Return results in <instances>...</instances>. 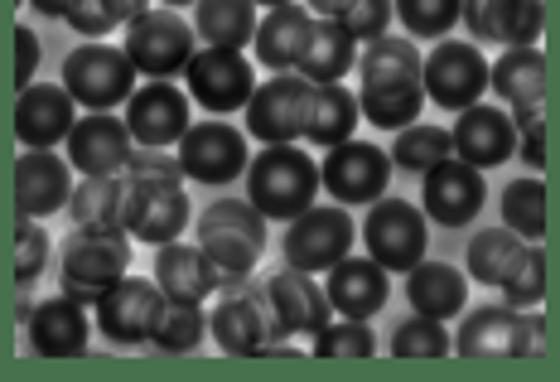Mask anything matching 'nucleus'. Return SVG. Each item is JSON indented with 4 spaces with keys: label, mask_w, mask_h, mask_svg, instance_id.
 <instances>
[{
    "label": "nucleus",
    "mask_w": 560,
    "mask_h": 382,
    "mask_svg": "<svg viewBox=\"0 0 560 382\" xmlns=\"http://www.w3.org/2000/svg\"><path fill=\"white\" fill-rule=\"evenodd\" d=\"M420 49L411 39H368L363 59H358V107L382 131H401L425 107V83H420Z\"/></svg>",
    "instance_id": "nucleus-1"
},
{
    "label": "nucleus",
    "mask_w": 560,
    "mask_h": 382,
    "mask_svg": "<svg viewBox=\"0 0 560 382\" xmlns=\"http://www.w3.org/2000/svg\"><path fill=\"white\" fill-rule=\"evenodd\" d=\"M208 334L223 354L237 358H261V354H290L280 349V329H276V310L271 291L256 286L252 276H223L213 300V315H208Z\"/></svg>",
    "instance_id": "nucleus-2"
},
{
    "label": "nucleus",
    "mask_w": 560,
    "mask_h": 382,
    "mask_svg": "<svg viewBox=\"0 0 560 382\" xmlns=\"http://www.w3.org/2000/svg\"><path fill=\"white\" fill-rule=\"evenodd\" d=\"M247 199L266 223H290L319 199V160L300 146H266L247 165Z\"/></svg>",
    "instance_id": "nucleus-3"
},
{
    "label": "nucleus",
    "mask_w": 560,
    "mask_h": 382,
    "mask_svg": "<svg viewBox=\"0 0 560 382\" xmlns=\"http://www.w3.org/2000/svg\"><path fill=\"white\" fill-rule=\"evenodd\" d=\"M131 271V238L126 228H73L58 247V281L78 305H97L116 281Z\"/></svg>",
    "instance_id": "nucleus-4"
},
{
    "label": "nucleus",
    "mask_w": 560,
    "mask_h": 382,
    "mask_svg": "<svg viewBox=\"0 0 560 382\" xmlns=\"http://www.w3.org/2000/svg\"><path fill=\"white\" fill-rule=\"evenodd\" d=\"M121 228L140 242H150V247L179 242V233L189 228V194H184V180L126 170V218H121Z\"/></svg>",
    "instance_id": "nucleus-5"
},
{
    "label": "nucleus",
    "mask_w": 560,
    "mask_h": 382,
    "mask_svg": "<svg viewBox=\"0 0 560 382\" xmlns=\"http://www.w3.org/2000/svg\"><path fill=\"white\" fill-rule=\"evenodd\" d=\"M198 247L228 276H247L266 252V218L252 208V199H218L198 218Z\"/></svg>",
    "instance_id": "nucleus-6"
},
{
    "label": "nucleus",
    "mask_w": 560,
    "mask_h": 382,
    "mask_svg": "<svg viewBox=\"0 0 560 382\" xmlns=\"http://www.w3.org/2000/svg\"><path fill=\"white\" fill-rule=\"evenodd\" d=\"M63 88L68 97L83 112H112L121 102H131L136 92V63L126 59V49H112V44H83L63 59Z\"/></svg>",
    "instance_id": "nucleus-7"
},
{
    "label": "nucleus",
    "mask_w": 560,
    "mask_h": 382,
    "mask_svg": "<svg viewBox=\"0 0 560 382\" xmlns=\"http://www.w3.org/2000/svg\"><path fill=\"white\" fill-rule=\"evenodd\" d=\"M454 349L469 354V358H527L546 349V320L532 310L517 305H478L469 320L459 324V339Z\"/></svg>",
    "instance_id": "nucleus-8"
},
{
    "label": "nucleus",
    "mask_w": 560,
    "mask_h": 382,
    "mask_svg": "<svg viewBox=\"0 0 560 382\" xmlns=\"http://www.w3.org/2000/svg\"><path fill=\"white\" fill-rule=\"evenodd\" d=\"M358 242V228H353V213H348L343 204L338 208H324V204H310L300 218H290L285 223V266H295V271H329L353 252Z\"/></svg>",
    "instance_id": "nucleus-9"
},
{
    "label": "nucleus",
    "mask_w": 560,
    "mask_h": 382,
    "mask_svg": "<svg viewBox=\"0 0 560 382\" xmlns=\"http://www.w3.org/2000/svg\"><path fill=\"white\" fill-rule=\"evenodd\" d=\"M310 102H314V83L310 78H290L276 73L266 83H256L247 112V136L266 146H295L305 141V126H310Z\"/></svg>",
    "instance_id": "nucleus-10"
},
{
    "label": "nucleus",
    "mask_w": 560,
    "mask_h": 382,
    "mask_svg": "<svg viewBox=\"0 0 560 382\" xmlns=\"http://www.w3.org/2000/svg\"><path fill=\"white\" fill-rule=\"evenodd\" d=\"M194 25L184 15H174V10H145V15H136L131 25H126V59L136 63V73L145 78H174L184 73L194 59Z\"/></svg>",
    "instance_id": "nucleus-11"
},
{
    "label": "nucleus",
    "mask_w": 560,
    "mask_h": 382,
    "mask_svg": "<svg viewBox=\"0 0 560 382\" xmlns=\"http://www.w3.org/2000/svg\"><path fill=\"white\" fill-rule=\"evenodd\" d=\"M189 97L213 117H228V112H242L256 92V73L242 49H218V44H203V54H194L189 68Z\"/></svg>",
    "instance_id": "nucleus-12"
},
{
    "label": "nucleus",
    "mask_w": 560,
    "mask_h": 382,
    "mask_svg": "<svg viewBox=\"0 0 560 382\" xmlns=\"http://www.w3.org/2000/svg\"><path fill=\"white\" fill-rule=\"evenodd\" d=\"M420 83H425V97L435 102V107L464 112L488 92V59L469 39H440L435 49L425 54Z\"/></svg>",
    "instance_id": "nucleus-13"
},
{
    "label": "nucleus",
    "mask_w": 560,
    "mask_h": 382,
    "mask_svg": "<svg viewBox=\"0 0 560 382\" xmlns=\"http://www.w3.org/2000/svg\"><path fill=\"white\" fill-rule=\"evenodd\" d=\"M363 242L368 257L387 271H411V266L425 257V208L406 204V199H377L363 223Z\"/></svg>",
    "instance_id": "nucleus-14"
},
{
    "label": "nucleus",
    "mask_w": 560,
    "mask_h": 382,
    "mask_svg": "<svg viewBox=\"0 0 560 382\" xmlns=\"http://www.w3.org/2000/svg\"><path fill=\"white\" fill-rule=\"evenodd\" d=\"M387 180H392V155L382 146H372V141L329 146V155L319 160V184L343 208L377 204L382 194H387Z\"/></svg>",
    "instance_id": "nucleus-15"
},
{
    "label": "nucleus",
    "mask_w": 560,
    "mask_h": 382,
    "mask_svg": "<svg viewBox=\"0 0 560 382\" xmlns=\"http://www.w3.org/2000/svg\"><path fill=\"white\" fill-rule=\"evenodd\" d=\"M179 165H184V180L194 184H232L237 175H247L252 165V146L237 126L228 121H198L184 131L179 141Z\"/></svg>",
    "instance_id": "nucleus-16"
},
{
    "label": "nucleus",
    "mask_w": 560,
    "mask_h": 382,
    "mask_svg": "<svg viewBox=\"0 0 560 382\" xmlns=\"http://www.w3.org/2000/svg\"><path fill=\"white\" fill-rule=\"evenodd\" d=\"M488 199L483 170L469 165L459 155H445L425 170V189H420V204H425V218L440 228H469L478 218V208Z\"/></svg>",
    "instance_id": "nucleus-17"
},
{
    "label": "nucleus",
    "mask_w": 560,
    "mask_h": 382,
    "mask_svg": "<svg viewBox=\"0 0 560 382\" xmlns=\"http://www.w3.org/2000/svg\"><path fill=\"white\" fill-rule=\"evenodd\" d=\"M92 310H97V329L107 334L112 344L136 349V344L155 339V324H160V315H165V291H160L155 281L126 276V281H116Z\"/></svg>",
    "instance_id": "nucleus-18"
},
{
    "label": "nucleus",
    "mask_w": 560,
    "mask_h": 382,
    "mask_svg": "<svg viewBox=\"0 0 560 382\" xmlns=\"http://www.w3.org/2000/svg\"><path fill=\"white\" fill-rule=\"evenodd\" d=\"M189 97L170 83V78H150L145 88L131 92L126 102V131L136 146H179L189 131Z\"/></svg>",
    "instance_id": "nucleus-19"
},
{
    "label": "nucleus",
    "mask_w": 560,
    "mask_h": 382,
    "mask_svg": "<svg viewBox=\"0 0 560 382\" xmlns=\"http://www.w3.org/2000/svg\"><path fill=\"white\" fill-rule=\"evenodd\" d=\"M63 146H68V160H73L78 175H121L126 160H131V150H136L126 121L107 117V112L78 117Z\"/></svg>",
    "instance_id": "nucleus-20"
},
{
    "label": "nucleus",
    "mask_w": 560,
    "mask_h": 382,
    "mask_svg": "<svg viewBox=\"0 0 560 382\" xmlns=\"http://www.w3.org/2000/svg\"><path fill=\"white\" fill-rule=\"evenodd\" d=\"M454 155L469 160L478 170H493L503 165V160L517 155V126L503 107H493V102H474V107L459 112V126H454Z\"/></svg>",
    "instance_id": "nucleus-21"
},
{
    "label": "nucleus",
    "mask_w": 560,
    "mask_h": 382,
    "mask_svg": "<svg viewBox=\"0 0 560 382\" xmlns=\"http://www.w3.org/2000/svg\"><path fill=\"white\" fill-rule=\"evenodd\" d=\"M73 121H78V102L68 97V88L30 83L15 97V136L25 141V150H54L58 141H68Z\"/></svg>",
    "instance_id": "nucleus-22"
},
{
    "label": "nucleus",
    "mask_w": 560,
    "mask_h": 382,
    "mask_svg": "<svg viewBox=\"0 0 560 382\" xmlns=\"http://www.w3.org/2000/svg\"><path fill=\"white\" fill-rule=\"evenodd\" d=\"M324 296H329L338 320H372L392 296L387 266H377L372 257H353L348 252L338 266H329V281H324Z\"/></svg>",
    "instance_id": "nucleus-23"
},
{
    "label": "nucleus",
    "mask_w": 560,
    "mask_h": 382,
    "mask_svg": "<svg viewBox=\"0 0 560 382\" xmlns=\"http://www.w3.org/2000/svg\"><path fill=\"white\" fill-rule=\"evenodd\" d=\"M266 291H271V310H276V329L280 339H295V334H319L324 324H329L334 305L329 296L319 291V281H314L310 271H276L271 281H266Z\"/></svg>",
    "instance_id": "nucleus-24"
},
{
    "label": "nucleus",
    "mask_w": 560,
    "mask_h": 382,
    "mask_svg": "<svg viewBox=\"0 0 560 382\" xmlns=\"http://www.w3.org/2000/svg\"><path fill=\"white\" fill-rule=\"evenodd\" d=\"M73 194V170L54 150H25L15 160V208L25 218H49L58 208H68Z\"/></svg>",
    "instance_id": "nucleus-25"
},
{
    "label": "nucleus",
    "mask_w": 560,
    "mask_h": 382,
    "mask_svg": "<svg viewBox=\"0 0 560 382\" xmlns=\"http://www.w3.org/2000/svg\"><path fill=\"white\" fill-rule=\"evenodd\" d=\"M223 276L228 271L203 247H184V242H165L155 257V286L165 291V300H179V305H203L208 296H218Z\"/></svg>",
    "instance_id": "nucleus-26"
},
{
    "label": "nucleus",
    "mask_w": 560,
    "mask_h": 382,
    "mask_svg": "<svg viewBox=\"0 0 560 382\" xmlns=\"http://www.w3.org/2000/svg\"><path fill=\"white\" fill-rule=\"evenodd\" d=\"M464 25L474 39L536 44L546 30V0H464Z\"/></svg>",
    "instance_id": "nucleus-27"
},
{
    "label": "nucleus",
    "mask_w": 560,
    "mask_h": 382,
    "mask_svg": "<svg viewBox=\"0 0 560 382\" xmlns=\"http://www.w3.org/2000/svg\"><path fill=\"white\" fill-rule=\"evenodd\" d=\"M30 349L44 358H78L88 354V305L73 296H49L30 315Z\"/></svg>",
    "instance_id": "nucleus-28"
},
{
    "label": "nucleus",
    "mask_w": 560,
    "mask_h": 382,
    "mask_svg": "<svg viewBox=\"0 0 560 382\" xmlns=\"http://www.w3.org/2000/svg\"><path fill=\"white\" fill-rule=\"evenodd\" d=\"M314 34V10L310 5H276L266 20H256V59H261L271 73H290V68L300 63V54H305Z\"/></svg>",
    "instance_id": "nucleus-29"
},
{
    "label": "nucleus",
    "mask_w": 560,
    "mask_h": 382,
    "mask_svg": "<svg viewBox=\"0 0 560 382\" xmlns=\"http://www.w3.org/2000/svg\"><path fill=\"white\" fill-rule=\"evenodd\" d=\"M488 88L498 92V102H508L512 112H527L546 102V54L536 44H512L498 63H488Z\"/></svg>",
    "instance_id": "nucleus-30"
},
{
    "label": "nucleus",
    "mask_w": 560,
    "mask_h": 382,
    "mask_svg": "<svg viewBox=\"0 0 560 382\" xmlns=\"http://www.w3.org/2000/svg\"><path fill=\"white\" fill-rule=\"evenodd\" d=\"M406 300H411L416 315L454 320L464 305H469V281H464V271H454L450 262L420 257L411 271H406Z\"/></svg>",
    "instance_id": "nucleus-31"
},
{
    "label": "nucleus",
    "mask_w": 560,
    "mask_h": 382,
    "mask_svg": "<svg viewBox=\"0 0 560 382\" xmlns=\"http://www.w3.org/2000/svg\"><path fill=\"white\" fill-rule=\"evenodd\" d=\"M353 59H358V39L343 30V20L319 15L305 54H300V63H295V73L310 78V83H338V78H348Z\"/></svg>",
    "instance_id": "nucleus-32"
},
{
    "label": "nucleus",
    "mask_w": 560,
    "mask_h": 382,
    "mask_svg": "<svg viewBox=\"0 0 560 382\" xmlns=\"http://www.w3.org/2000/svg\"><path fill=\"white\" fill-rule=\"evenodd\" d=\"M358 121H363V107H358V92H348L343 83H314V102H310V126L305 141L314 146H343L353 141Z\"/></svg>",
    "instance_id": "nucleus-33"
},
{
    "label": "nucleus",
    "mask_w": 560,
    "mask_h": 382,
    "mask_svg": "<svg viewBox=\"0 0 560 382\" xmlns=\"http://www.w3.org/2000/svg\"><path fill=\"white\" fill-rule=\"evenodd\" d=\"M194 34L218 49H247L256 39V0H194Z\"/></svg>",
    "instance_id": "nucleus-34"
},
{
    "label": "nucleus",
    "mask_w": 560,
    "mask_h": 382,
    "mask_svg": "<svg viewBox=\"0 0 560 382\" xmlns=\"http://www.w3.org/2000/svg\"><path fill=\"white\" fill-rule=\"evenodd\" d=\"M73 228H121L126 218V180L121 175H83L68 194Z\"/></svg>",
    "instance_id": "nucleus-35"
},
{
    "label": "nucleus",
    "mask_w": 560,
    "mask_h": 382,
    "mask_svg": "<svg viewBox=\"0 0 560 382\" xmlns=\"http://www.w3.org/2000/svg\"><path fill=\"white\" fill-rule=\"evenodd\" d=\"M522 247H527V238H517L512 228H488V233H478L469 242V271L478 286H503L508 271L517 266Z\"/></svg>",
    "instance_id": "nucleus-36"
},
{
    "label": "nucleus",
    "mask_w": 560,
    "mask_h": 382,
    "mask_svg": "<svg viewBox=\"0 0 560 382\" xmlns=\"http://www.w3.org/2000/svg\"><path fill=\"white\" fill-rule=\"evenodd\" d=\"M387 155H392L396 170L425 175L435 160L454 155V136L445 131V126H420V121H411V126H401V131H396V146L387 150Z\"/></svg>",
    "instance_id": "nucleus-37"
},
{
    "label": "nucleus",
    "mask_w": 560,
    "mask_h": 382,
    "mask_svg": "<svg viewBox=\"0 0 560 382\" xmlns=\"http://www.w3.org/2000/svg\"><path fill=\"white\" fill-rule=\"evenodd\" d=\"M503 223L527 242L546 238V189H541V180H512L503 189Z\"/></svg>",
    "instance_id": "nucleus-38"
},
{
    "label": "nucleus",
    "mask_w": 560,
    "mask_h": 382,
    "mask_svg": "<svg viewBox=\"0 0 560 382\" xmlns=\"http://www.w3.org/2000/svg\"><path fill=\"white\" fill-rule=\"evenodd\" d=\"M145 10H150V0H78V5L68 10V25L83 34V39H102V34H112L116 25H131Z\"/></svg>",
    "instance_id": "nucleus-39"
},
{
    "label": "nucleus",
    "mask_w": 560,
    "mask_h": 382,
    "mask_svg": "<svg viewBox=\"0 0 560 382\" xmlns=\"http://www.w3.org/2000/svg\"><path fill=\"white\" fill-rule=\"evenodd\" d=\"M208 334V320L198 305H179V300H165V315L155 324V349L160 354H194Z\"/></svg>",
    "instance_id": "nucleus-40"
},
{
    "label": "nucleus",
    "mask_w": 560,
    "mask_h": 382,
    "mask_svg": "<svg viewBox=\"0 0 560 382\" xmlns=\"http://www.w3.org/2000/svg\"><path fill=\"white\" fill-rule=\"evenodd\" d=\"M392 5L416 39H445L464 20V0H392Z\"/></svg>",
    "instance_id": "nucleus-41"
},
{
    "label": "nucleus",
    "mask_w": 560,
    "mask_h": 382,
    "mask_svg": "<svg viewBox=\"0 0 560 382\" xmlns=\"http://www.w3.org/2000/svg\"><path fill=\"white\" fill-rule=\"evenodd\" d=\"M392 354L396 358H445V354H454V339L445 334V320L416 315L392 329Z\"/></svg>",
    "instance_id": "nucleus-42"
},
{
    "label": "nucleus",
    "mask_w": 560,
    "mask_h": 382,
    "mask_svg": "<svg viewBox=\"0 0 560 382\" xmlns=\"http://www.w3.org/2000/svg\"><path fill=\"white\" fill-rule=\"evenodd\" d=\"M541 296H546V252L536 242H527L517 266H512L503 281V300L517 310H532V305H541Z\"/></svg>",
    "instance_id": "nucleus-43"
},
{
    "label": "nucleus",
    "mask_w": 560,
    "mask_h": 382,
    "mask_svg": "<svg viewBox=\"0 0 560 382\" xmlns=\"http://www.w3.org/2000/svg\"><path fill=\"white\" fill-rule=\"evenodd\" d=\"M314 354L319 358H372L377 354V334L368 329V320H329L314 334Z\"/></svg>",
    "instance_id": "nucleus-44"
},
{
    "label": "nucleus",
    "mask_w": 560,
    "mask_h": 382,
    "mask_svg": "<svg viewBox=\"0 0 560 382\" xmlns=\"http://www.w3.org/2000/svg\"><path fill=\"white\" fill-rule=\"evenodd\" d=\"M44 266H49V233L39 228V218L20 213V223H15V281L34 286Z\"/></svg>",
    "instance_id": "nucleus-45"
},
{
    "label": "nucleus",
    "mask_w": 560,
    "mask_h": 382,
    "mask_svg": "<svg viewBox=\"0 0 560 382\" xmlns=\"http://www.w3.org/2000/svg\"><path fill=\"white\" fill-rule=\"evenodd\" d=\"M392 0H348V10L338 20H343V30L353 34V39H382L392 25Z\"/></svg>",
    "instance_id": "nucleus-46"
},
{
    "label": "nucleus",
    "mask_w": 560,
    "mask_h": 382,
    "mask_svg": "<svg viewBox=\"0 0 560 382\" xmlns=\"http://www.w3.org/2000/svg\"><path fill=\"white\" fill-rule=\"evenodd\" d=\"M512 126H517V155L527 160L532 170H541L546 160V112L541 107H527V112H512Z\"/></svg>",
    "instance_id": "nucleus-47"
},
{
    "label": "nucleus",
    "mask_w": 560,
    "mask_h": 382,
    "mask_svg": "<svg viewBox=\"0 0 560 382\" xmlns=\"http://www.w3.org/2000/svg\"><path fill=\"white\" fill-rule=\"evenodd\" d=\"M34 68H39V34L30 25H20L15 30V78H10V83L25 92L34 83Z\"/></svg>",
    "instance_id": "nucleus-48"
},
{
    "label": "nucleus",
    "mask_w": 560,
    "mask_h": 382,
    "mask_svg": "<svg viewBox=\"0 0 560 382\" xmlns=\"http://www.w3.org/2000/svg\"><path fill=\"white\" fill-rule=\"evenodd\" d=\"M78 0H34V10H44L49 20H68V10H73Z\"/></svg>",
    "instance_id": "nucleus-49"
},
{
    "label": "nucleus",
    "mask_w": 560,
    "mask_h": 382,
    "mask_svg": "<svg viewBox=\"0 0 560 382\" xmlns=\"http://www.w3.org/2000/svg\"><path fill=\"white\" fill-rule=\"evenodd\" d=\"M305 5L314 10V15H329V20H338L348 10V0H305Z\"/></svg>",
    "instance_id": "nucleus-50"
},
{
    "label": "nucleus",
    "mask_w": 560,
    "mask_h": 382,
    "mask_svg": "<svg viewBox=\"0 0 560 382\" xmlns=\"http://www.w3.org/2000/svg\"><path fill=\"white\" fill-rule=\"evenodd\" d=\"M34 305H39V300H34V296H30V286H25V291H20V305H15V320H20V324H30Z\"/></svg>",
    "instance_id": "nucleus-51"
},
{
    "label": "nucleus",
    "mask_w": 560,
    "mask_h": 382,
    "mask_svg": "<svg viewBox=\"0 0 560 382\" xmlns=\"http://www.w3.org/2000/svg\"><path fill=\"white\" fill-rule=\"evenodd\" d=\"M256 5H271L276 10V5H290V0H256Z\"/></svg>",
    "instance_id": "nucleus-52"
},
{
    "label": "nucleus",
    "mask_w": 560,
    "mask_h": 382,
    "mask_svg": "<svg viewBox=\"0 0 560 382\" xmlns=\"http://www.w3.org/2000/svg\"><path fill=\"white\" fill-rule=\"evenodd\" d=\"M165 5H170V10H174V5H194V0H165Z\"/></svg>",
    "instance_id": "nucleus-53"
}]
</instances>
